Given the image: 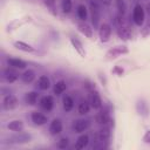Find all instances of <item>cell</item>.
I'll return each instance as SVG.
<instances>
[{
	"label": "cell",
	"mask_w": 150,
	"mask_h": 150,
	"mask_svg": "<svg viewBox=\"0 0 150 150\" xmlns=\"http://www.w3.org/2000/svg\"><path fill=\"white\" fill-rule=\"evenodd\" d=\"M76 14H77V16L82 21H86L87 18H88V9H87V7L83 4H80L77 6V8H76Z\"/></svg>",
	"instance_id": "obj_29"
},
{
	"label": "cell",
	"mask_w": 150,
	"mask_h": 150,
	"mask_svg": "<svg viewBox=\"0 0 150 150\" xmlns=\"http://www.w3.org/2000/svg\"><path fill=\"white\" fill-rule=\"evenodd\" d=\"M115 4H116V8L118 9V13H120V14H124L125 11H127L125 1H124V0H116Z\"/></svg>",
	"instance_id": "obj_31"
},
{
	"label": "cell",
	"mask_w": 150,
	"mask_h": 150,
	"mask_svg": "<svg viewBox=\"0 0 150 150\" xmlns=\"http://www.w3.org/2000/svg\"><path fill=\"white\" fill-rule=\"evenodd\" d=\"M136 109H137V112L142 116H148V114H149V107H148V103L144 100L137 101Z\"/></svg>",
	"instance_id": "obj_23"
},
{
	"label": "cell",
	"mask_w": 150,
	"mask_h": 150,
	"mask_svg": "<svg viewBox=\"0 0 150 150\" xmlns=\"http://www.w3.org/2000/svg\"><path fill=\"white\" fill-rule=\"evenodd\" d=\"M16 105H18V98L14 95L8 94V95H6L4 97V100H2V108L5 110H12V109L16 108Z\"/></svg>",
	"instance_id": "obj_8"
},
{
	"label": "cell",
	"mask_w": 150,
	"mask_h": 150,
	"mask_svg": "<svg viewBox=\"0 0 150 150\" xmlns=\"http://www.w3.org/2000/svg\"><path fill=\"white\" fill-rule=\"evenodd\" d=\"M30 139H32L30 134L19 131V132H16V135H14L9 138V144H25V143H29Z\"/></svg>",
	"instance_id": "obj_5"
},
{
	"label": "cell",
	"mask_w": 150,
	"mask_h": 150,
	"mask_svg": "<svg viewBox=\"0 0 150 150\" xmlns=\"http://www.w3.org/2000/svg\"><path fill=\"white\" fill-rule=\"evenodd\" d=\"M90 107H91V105H90V102H88V101L83 100V101H81V102L79 103L77 111H79V114H80V115H86V114H88V112H89Z\"/></svg>",
	"instance_id": "obj_28"
},
{
	"label": "cell",
	"mask_w": 150,
	"mask_h": 150,
	"mask_svg": "<svg viewBox=\"0 0 150 150\" xmlns=\"http://www.w3.org/2000/svg\"><path fill=\"white\" fill-rule=\"evenodd\" d=\"M48 1H49V2H52V4H54V2H55V0H48Z\"/></svg>",
	"instance_id": "obj_39"
},
{
	"label": "cell",
	"mask_w": 150,
	"mask_h": 150,
	"mask_svg": "<svg viewBox=\"0 0 150 150\" xmlns=\"http://www.w3.org/2000/svg\"><path fill=\"white\" fill-rule=\"evenodd\" d=\"M114 73H118V75H122V73H123V70L122 69H118L117 67L114 69Z\"/></svg>",
	"instance_id": "obj_37"
},
{
	"label": "cell",
	"mask_w": 150,
	"mask_h": 150,
	"mask_svg": "<svg viewBox=\"0 0 150 150\" xmlns=\"http://www.w3.org/2000/svg\"><path fill=\"white\" fill-rule=\"evenodd\" d=\"M66 89H67V84H66V82H64L63 80L57 81V82L54 84V87H53V91H54V94L57 95V96L61 95L62 93H64Z\"/></svg>",
	"instance_id": "obj_25"
},
{
	"label": "cell",
	"mask_w": 150,
	"mask_h": 150,
	"mask_svg": "<svg viewBox=\"0 0 150 150\" xmlns=\"http://www.w3.org/2000/svg\"><path fill=\"white\" fill-rule=\"evenodd\" d=\"M146 12L150 14V4H148V6H146Z\"/></svg>",
	"instance_id": "obj_38"
},
{
	"label": "cell",
	"mask_w": 150,
	"mask_h": 150,
	"mask_svg": "<svg viewBox=\"0 0 150 150\" xmlns=\"http://www.w3.org/2000/svg\"><path fill=\"white\" fill-rule=\"evenodd\" d=\"M77 29H79V32H80L81 34H83L86 38H88V39H94V29H93L88 23H86L84 21L77 23Z\"/></svg>",
	"instance_id": "obj_10"
},
{
	"label": "cell",
	"mask_w": 150,
	"mask_h": 150,
	"mask_svg": "<svg viewBox=\"0 0 150 150\" xmlns=\"http://www.w3.org/2000/svg\"><path fill=\"white\" fill-rule=\"evenodd\" d=\"M90 105L94 109H101L102 107V98L96 90L90 91Z\"/></svg>",
	"instance_id": "obj_14"
},
{
	"label": "cell",
	"mask_w": 150,
	"mask_h": 150,
	"mask_svg": "<svg viewBox=\"0 0 150 150\" xmlns=\"http://www.w3.org/2000/svg\"><path fill=\"white\" fill-rule=\"evenodd\" d=\"M141 36L142 38H148L150 36V20L143 26V28L141 29Z\"/></svg>",
	"instance_id": "obj_32"
},
{
	"label": "cell",
	"mask_w": 150,
	"mask_h": 150,
	"mask_svg": "<svg viewBox=\"0 0 150 150\" xmlns=\"http://www.w3.org/2000/svg\"><path fill=\"white\" fill-rule=\"evenodd\" d=\"M88 144H89V136H88L87 134H83V135H81V136L76 139V143H75L74 148H75L76 150H82V149H84Z\"/></svg>",
	"instance_id": "obj_19"
},
{
	"label": "cell",
	"mask_w": 150,
	"mask_h": 150,
	"mask_svg": "<svg viewBox=\"0 0 150 150\" xmlns=\"http://www.w3.org/2000/svg\"><path fill=\"white\" fill-rule=\"evenodd\" d=\"M143 142H144L145 144H150V130L145 131V134H144V136H143Z\"/></svg>",
	"instance_id": "obj_34"
},
{
	"label": "cell",
	"mask_w": 150,
	"mask_h": 150,
	"mask_svg": "<svg viewBox=\"0 0 150 150\" xmlns=\"http://www.w3.org/2000/svg\"><path fill=\"white\" fill-rule=\"evenodd\" d=\"M7 63H8V66H11L13 68H18V69H23L27 66V63L23 60L16 59V57H9V59H7Z\"/></svg>",
	"instance_id": "obj_21"
},
{
	"label": "cell",
	"mask_w": 150,
	"mask_h": 150,
	"mask_svg": "<svg viewBox=\"0 0 150 150\" xmlns=\"http://www.w3.org/2000/svg\"><path fill=\"white\" fill-rule=\"evenodd\" d=\"M70 43H71V46L74 47V49H75L82 57L86 56V49H84L82 42H81L79 39H76V38H70Z\"/></svg>",
	"instance_id": "obj_17"
},
{
	"label": "cell",
	"mask_w": 150,
	"mask_h": 150,
	"mask_svg": "<svg viewBox=\"0 0 150 150\" xmlns=\"http://www.w3.org/2000/svg\"><path fill=\"white\" fill-rule=\"evenodd\" d=\"M40 105H41V108L45 109L46 111L53 110V108H54V98H53V96H50V95L43 96V97L40 100Z\"/></svg>",
	"instance_id": "obj_13"
},
{
	"label": "cell",
	"mask_w": 150,
	"mask_h": 150,
	"mask_svg": "<svg viewBox=\"0 0 150 150\" xmlns=\"http://www.w3.org/2000/svg\"><path fill=\"white\" fill-rule=\"evenodd\" d=\"M30 118H32V122L35 124V125H43L47 123L48 118L45 114L40 112V111H33L32 115H30Z\"/></svg>",
	"instance_id": "obj_11"
},
{
	"label": "cell",
	"mask_w": 150,
	"mask_h": 150,
	"mask_svg": "<svg viewBox=\"0 0 150 150\" xmlns=\"http://www.w3.org/2000/svg\"><path fill=\"white\" fill-rule=\"evenodd\" d=\"M111 26L109 23H102L98 28V36H100V40L102 42H108L110 40V36H111Z\"/></svg>",
	"instance_id": "obj_7"
},
{
	"label": "cell",
	"mask_w": 150,
	"mask_h": 150,
	"mask_svg": "<svg viewBox=\"0 0 150 150\" xmlns=\"http://www.w3.org/2000/svg\"><path fill=\"white\" fill-rule=\"evenodd\" d=\"M61 6H62V12L68 14L71 12V8H73V1L71 0H62L61 2Z\"/></svg>",
	"instance_id": "obj_30"
},
{
	"label": "cell",
	"mask_w": 150,
	"mask_h": 150,
	"mask_svg": "<svg viewBox=\"0 0 150 150\" xmlns=\"http://www.w3.org/2000/svg\"><path fill=\"white\" fill-rule=\"evenodd\" d=\"M62 105H63V109H64L66 112L70 111V110L74 108V100L71 98V96L66 95V96L63 97V100H62Z\"/></svg>",
	"instance_id": "obj_27"
},
{
	"label": "cell",
	"mask_w": 150,
	"mask_h": 150,
	"mask_svg": "<svg viewBox=\"0 0 150 150\" xmlns=\"http://www.w3.org/2000/svg\"><path fill=\"white\" fill-rule=\"evenodd\" d=\"M36 88L39 90H47L50 88V80L46 75H41L36 81Z\"/></svg>",
	"instance_id": "obj_15"
},
{
	"label": "cell",
	"mask_w": 150,
	"mask_h": 150,
	"mask_svg": "<svg viewBox=\"0 0 150 150\" xmlns=\"http://www.w3.org/2000/svg\"><path fill=\"white\" fill-rule=\"evenodd\" d=\"M89 9L91 13V22L94 25V28H96L98 26L100 16H101V7L97 0H89Z\"/></svg>",
	"instance_id": "obj_4"
},
{
	"label": "cell",
	"mask_w": 150,
	"mask_h": 150,
	"mask_svg": "<svg viewBox=\"0 0 150 150\" xmlns=\"http://www.w3.org/2000/svg\"><path fill=\"white\" fill-rule=\"evenodd\" d=\"M144 18H145L144 8L141 5H136L134 7V11H132V20H134V22L137 26H141L144 22Z\"/></svg>",
	"instance_id": "obj_6"
},
{
	"label": "cell",
	"mask_w": 150,
	"mask_h": 150,
	"mask_svg": "<svg viewBox=\"0 0 150 150\" xmlns=\"http://www.w3.org/2000/svg\"><path fill=\"white\" fill-rule=\"evenodd\" d=\"M7 128H8L11 131H14V132L22 131V130H23V122H22L21 120H13V121H11V122L7 124Z\"/></svg>",
	"instance_id": "obj_22"
},
{
	"label": "cell",
	"mask_w": 150,
	"mask_h": 150,
	"mask_svg": "<svg viewBox=\"0 0 150 150\" xmlns=\"http://www.w3.org/2000/svg\"><path fill=\"white\" fill-rule=\"evenodd\" d=\"M68 144H69V138H68V137H62V138L59 139L56 146H57L59 149H66V148L68 146Z\"/></svg>",
	"instance_id": "obj_33"
},
{
	"label": "cell",
	"mask_w": 150,
	"mask_h": 150,
	"mask_svg": "<svg viewBox=\"0 0 150 150\" xmlns=\"http://www.w3.org/2000/svg\"><path fill=\"white\" fill-rule=\"evenodd\" d=\"M62 129H63V124H62V121L60 118H54L52 122H50V125H49V132L52 135H59L62 132Z\"/></svg>",
	"instance_id": "obj_12"
},
{
	"label": "cell",
	"mask_w": 150,
	"mask_h": 150,
	"mask_svg": "<svg viewBox=\"0 0 150 150\" xmlns=\"http://www.w3.org/2000/svg\"><path fill=\"white\" fill-rule=\"evenodd\" d=\"M35 79V71L33 69H27L21 74V81L23 83H30Z\"/></svg>",
	"instance_id": "obj_24"
},
{
	"label": "cell",
	"mask_w": 150,
	"mask_h": 150,
	"mask_svg": "<svg viewBox=\"0 0 150 150\" xmlns=\"http://www.w3.org/2000/svg\"><path fill=\"white\" fill-rule=\"evenodd\" d=\"M4 79L8 83H13V82H15L18 80V73L12 68H6L4 70Z\"/></svg>",
	"instance_id": "obj_20"
},
{
	"label": "cell",
	"mask_w": 150,
	"mask_h": 150,
	"mask_svg": "<svg viewBox=\"0 0 150 150\" xmlns=\"http://www.w3.org/2000/svg\"><path fill=\"white\" fill-rule=\"evenodd\" d=\"M111 1H112V0H100V2L103 4V5H105V6H109V5L111 4Z\"/></svg>",
	"instance_id": "obj_36"
},
{
	"label": "cell",
	"mask_w": 150,
	"mask_h": 150,
	"mask_svg": "<svg viewBox=\"0 0 150 150\" xmlns=\"http://www.w3.org/2000/svg\"><path fill=\"white\" fill-rule=\"evenodd\" d=\"M110 138V129L108 127H104L102 129H100L96 135H95V139L93 143V149H104L107 146V143Z\"/></svg>",
	"instance_id": "obj_2"
},
{
	"label": "cell",
	"mask_w": 150,
	"mask_h": 150,
	"mask_svg": "<svg viewBox=\"0 0 150 150\" xmlns=\"http://www.w3.org/2000/svg\"><path fill=\"white\" fill-rule=\"evenodd\" d=\"M13 46L16 49H19L21 52H25V53H33L35 50L33 46H30V45H28V43H26L23 41H14L13 42Z\"/></svg>",
	"instance_id": "obj_18"
},
{
	"label": "cell",
	"mask_w": 150,
	"mask_h": 150,
	"mask_svg": "<svg viewBox=\"0 0 150 150\" xmlns=\"http://www.w3.org/2000/svg\"><path fill=\"white\" fill-rule=\"evenodd\" d=\"M115 26H116V32H117V35L121 40H130L132 38V32H131V28L130 26L128 25V22L125 21V19L123 18V14H120L116 15L115 18Z\"/></svg>",
	"instance_id": "obj_1"
},
{
	"label": "cell",
	"mask_w": 150,
	"mask_h": 150,
	"mask_svg": "<svg viewBox=\"0 0 150 150\" xmlns=\"http://www.w3.org/2000/svg\"><path fill=\"white\" fill-rule=\"evenodd\" d=\"M89 127H90V121H88V120H77L73 124V130L77 134H81V132H84L87 129H89Z\"/></svg>",
	"instance_id": "obj_9"
},
{
	"label": "cell",
	"mask_w": 150,
	"mask_h": 150,
	"mask_svg": "<svg viewBox=\"0 0 150 150\" xmlns=\"http://www.w3.org/2000/svg\"><path fill=\"white\" fill-rule=\"evenodd\" d=\"M129 53V48L125 46V45H117L112 48H110L107 54H105V59L107 60H115L117 59L118 56H122L124 54H128Z\"/></svg>",
	"instance_id": "obj_3"
},
{
	"label": "cell",
	"mask_w": 150,
	"mask_h": 150,
	"mask_svg": "<svg viewBox=\"0 0 150 150\" xmlns=\"http://www.w3.org/2000/svg\"><path fill=\"white\" fill-rule=\"evenodd\" d=\"M96 121H97V123H100L102 125H107L110 121V115H109L108 110H105V109L100 110L97 116H96Z\"/></svg>",
	"instance_id": "obj_16"
},
{
	"label": "cell",
	"mask_w": 150,
	"mask_h": 150,
	"mask_svg": "<svg viewBox=\"0 0 150 150\" xmlns=\"http://www.w3.org/2000/svg\"><path fill=\"white\" fill-rule=\"evenodd\" d=\"M86 87L88 88V90H89V91H93V90H95V86H94L91 82H86Z\"/></svg>",
	"instance_id": "obj_35"
},
{
	"label": "cell",
	"mask_w": 150,
	"mask_h": 150,
	"mask_svg": "<svg viewBox=\"0 0 150 150\" xmlns=\"http://www.w3.org/2000/svg\"><path fill=\"white\" fill-rule=\"evenodd\" d=\"M38 98H39V94L36 91H29L25 95V101L29 105H35L38 102Z\"/></svg>",
	"instance_id": "obj_26"
}]
</instances>
